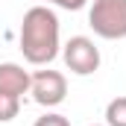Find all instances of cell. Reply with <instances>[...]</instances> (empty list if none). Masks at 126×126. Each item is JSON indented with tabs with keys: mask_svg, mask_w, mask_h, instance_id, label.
I'll return each mask as SVG.
<instances>
[{
	"mask_svg": "<svg viewBox=\"0 0 126 126\" xmlns=\"http://www.w3.org/2000/svg\"><path fill=\"white\" fill-rule=\"evenodd\" d=\"M106 120H109V126H126V97H117L109 103Z\"/></svg>",
	"mask_w": 126,
	"mask_h": 126,
	"instance_id": "obj_6",
	"label": "cell"
},
{
	"mask_svg": "<svg viewBox=\"0 0 126 126\" xmlns=\"http://www.w3.org/2000/svg\"><path fill=\"white\" fill-rule=\"evenodd\" d=\"M21 109V97H12V94H3L0 91V120H12Z\"/></svg>",
	"mask_w": 126,
	"mask_h": 126,
	"instance_id": "obj_7",
	"label": "cell"
},
{
	"mask_svg": "<svg viewBox=\"0 0 126 126\" xmlns=\"http://www.w3.org/2000/svg\"><path fill=\"white\" fill-rule=\"evenodd\" d=\"M88 24L103 38H123L126 35V0H94L88 12Z\"/></svg>",
	"mask_w": 126,
	"mask_h": 126,
	"instance_id": "obj_2",
	"label": "cell"
},
{
	"mask_svg": "<svg viewBox=\"0 0 126 126\" xmlns=\"http://www.w3.org/2000/svg\"><path fill=\"white\" fill-rule=\"evenodd\" d=\"M64 64H67L73 73H82V76H85V73H94L97 67H100V50L94 47V41L76 35V38H70L67 47H64Z\"/></svg>",
	"mask_w": 126,
	"mask_h": 126,
	"instance_id": "obj_3",
	"label": "cell"
},
{
	"mask_svg": "<svg viewBox=\"0 0 126 126\" xmlns=\"http://www.w3.org/2000/svg\"><path fill=\"white\" fill-rule=\"evenodd\" d=\"M30 88H32V97L35 103L41 106H59L67 94V82L59 70H41L30 79Z\"/></svg>",
	"mask_w": 126,
	"mask_h": 126,
	"instance_id": "obj_4",
	"label": "cell"
},
{
	"mask_svg": "<svg viewBox=\"0 0 126 126\" xmlns=\"http://www.w3.org/2000/svg\"><path fill=\"white\" fill-rule=\"evenodd\" d=\"M27 88H30V73L21 67V64H0V91L3 94H12V97H21L27 94Z\"/></svg>",
	"mask_w": 126,
	"mask_h": 126,
	"instance_id": "obj_5",
	"label": "cell"
},
{
	"mask_svg": "<svg viewBox=\"0 0 126 126\" xmlns=\"http://www.w3.org/2000/svg\"><path fill=\"white\" fill-rule=\"evenodd\" d=\"M35 126H70V123H67V117H62V114H44V117L35 120Z\"/></svg>",
	"mask_w": 126,
	"mask_h": 126,
	"instance_id": "obj_8",
	"label": "cell"
},
{
	"mask_svg": "<svg viewBox=\"0 0 126 126\" xmlns=\"http://www.w3.org/2000/svg\"><path fill=\"white\" fill-rule=\"evenodd\" d=\"M21 50L27 62L44 64L56 59L59 50V21L47 6H32L21 24Z\"/></svg>",
	"mask_w": 126,
	"mask_h": 126,
	"instance_id": "obj_1",
	"label": "cell"
},
{
	"mask_svg": "<svg viewBox=\"0 0 126 126\" xmlns=\"http://www.w3.org/2000/svg\"><path fill=\"white\" fill-rule=\"evenodd\" d=\"M50 3H56L62 9H82L85 6V0H50Z\"/></svg>",
	"mask_w": 126,
	"mask_h": 126,
	"instance_id": "obj_9",
	"label": "cell"
}]
</instances>
